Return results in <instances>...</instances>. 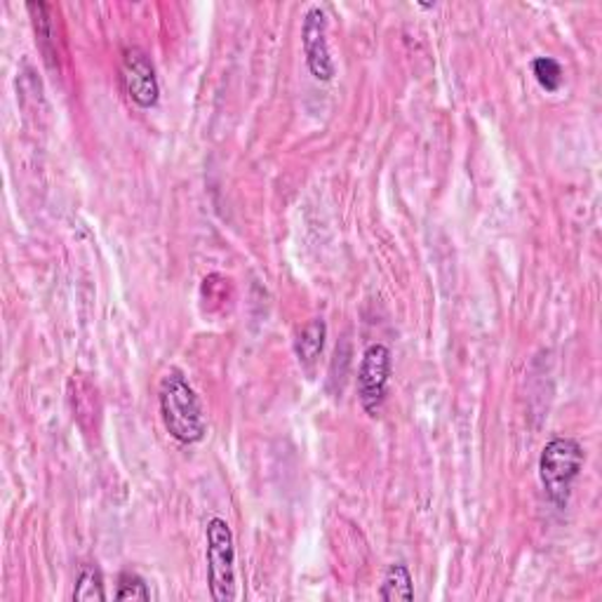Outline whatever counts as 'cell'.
Segmentation results:
<instances>
[{
    "label": "cell",
    "instance_id": "52a82bcc",
    "mask_svg": "<svg viewBox=\"0 0 602 602\" xmlns=\"http://www.w3.org/2000/svg\"><path fill=\"white\" fill-rule=\"evenodd\" d=\"M325 340H328V322L322 318L308 320L297 332V340H295V354L299 363L314 365L322 354V348H325Z\"/></svg>",
    "mask_w": 602,
    "mask_h": 602
},
{
    "label": "cell",
    "instance_id": "30bf717a",
    "mask_svg": "<svg viewBox=\"0 0 602 602\" xmlns=\"http://www.w3.org/2000/svg\"><path fill=\"white\" fill-rule=\"evenodd\" d=\"M73 600H78V602H105L107 600L105 575H101V569L97 565H93V563L81 565L76 589H73Z\"/></svg>",
    "mask_w": 602,
    "mask_h": 602
},
{
    "label": "cell",
    "instance_id": "7a4b0ae2",
    "mask_svg": "<svg viewBox=\"0 0 602 602\" xmlns=\"http://www.w3.org/2000/svg\"><path fill=\"white\" fill-rule=\"evenodd\" d=\"M586 452L579 440L557 435L549 440L539 457V480L543 484L549 502L555 508H567L575 482L581 476Z\"/></svg>",
    "mask_w": 602,
    "mask_h": 602
},
{
    "label": "cell",
    "instance_id": "7c38bea8",
    "mask_svg": "<svg viewBox=\"0 0 602 602\" xmlns=\"http://www.w3.org/2000/svg\"><path fill=\"white\" fill-rule=\"evenodd\" d=\"M115 600H139V602H149L151 591L149 583H146L137 572H121L119 577V591H115Z\"/></svg>",
    "mask_w": 602,
    "mask_h": 602
},
{
    "label": "cell",
    "instance_id": "8992f818",
    "mask_svg": "<svg viewBox=\"0 0 602 602\" xmlns=\"http://www.w3.org/2000/svg\"><path fill=\"white\" fill-rule=\"evenodd\" d=\"M302 48L306 57V69L320 83H330L334 78V60L328 40V12L320 5H311L302 22Z\"/></svg>",
    "mask_w": 602,
    "mask_h": 602
},
{
    "label": "cell",
    "instance_id": "277c9868",
    "mask_svg": "<svg viewBox=\"0 0 602 602\" xmlns=\"http://www.w3.org/2000/svg\"><path fill=\"white\" fill-rule=\"evenodd\" d=\"M121 83L127 99L137 109L149 111L158 107L160 101V83L149 52H144L137 46L123 50L121 60Z\"/></svg>",
    "mask_w": 602,
    "mask_h": 602
},
{
    "label": "cell",
    "instance_id": "3957f363",
    "mask_svg": "<svg viewBox=\"0 0 602 602\" xmlns=\"http://www.w3.org/2000/svg\"><path fill=\"white\" fill-rule=\"evenodd\" d=\"M205 561H208V586L217 602L236 600V541L224 518H210L205 525Z\"/></svg>",
    "mask_w": 602,
    "mask_h": 602
},
{
    "label": "cell",
    "instance_id": "5b68a950",
    "mask_svg": "<svg viewBox=\"0 0 602 602\" xmlns=\"http://www.w3.org/2000/svg\"><path fill=\"white\" fill-rule=\"evenodd\" d=\"M391 348L386 344H370L365 348L358 367V398L367 415H377L386 401L391 381Z\"/></svg>",
    "mask_w": 602,
    "mask_h": 602
},
{
    "label": "cell",
    "instance_id": "9c48e42d",
    "mask_svg": "<svg viewBox=\"0 0 602 602\" xmlns=\"http://www.w3.org/2000/svg\"><path fill=\"white\" fill-rule=\"evenodd\" d=\"M379 598L386 602L415 600V581H413V575H409L405 563H393L386 569L384 581H381V589H379Z\"/></svg>",
    "mask_w": 602,
    "mask_h": 602
},
{
    "label": "cell",
    "instance_id": "6da1fadb",
    "mask_svg": "<svg viewBox=\"0 0 602 602\" xmlns=\"http://www.w3.org/2000/svg\"><path fill=\"white\" fill-rule=\"evenodd\" d=\"M158 407L165 431L180 445H196L208 433L202 403L182 370H170L160 379Z\"/></svg>",
    "mask_w": 602,
    "mask_h": 602
},
{
    "label": "cell",
    "instance_id": "8fae6325",
    "mask_svg": "<svg viewBox=\"0 0 602 602\" xmlns=\"http://www.w3.org/2000/svg\"><path fill=\"white\" fill-rule=\"evenodd\" d=\"M532 73H535L537 83L551 95H555L563 87L565 73H563L561 62L553 60V57H537V60L532 62Z\"/></svg>",
    "mask_w": 602,
    "mask_h": 602
},
{
    "label": "cell",
    "instance_id": "ba28073f",
    "mask_svg": "<svg viewBox=\"0 0 602 602\" xmlns=\"http://www.w3.org/2000/svg\"><path fill=\"white\" fill-rule=\"evenodd\" d=\"M26 10L32 12L38 48L42 54H46V60L52 64L57 57V38H54L57 32H54V22H52V8L48 3H28Z\"/></svg>",
    "mask_w": 602,
    "mask_h": 602
}]
</instances>
